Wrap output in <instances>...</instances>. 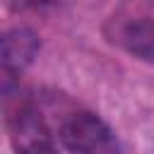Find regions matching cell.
Masks as SVG:
<instances>
[{
  "label": "cell",
  "instance_id": "6da1fadb",
  "mask_svg": "<svg viewBox=\"0 0 154 154\" xmlns=\"http://www.w3.org/2000/svg\"><path fill=\"white\" fill-rule=\"evenodd\" d=\"M5 128L14 154H58L55 137L46 118L24 96H7Z\"/></svg>",
  "mask_w": 154,
  "mask_h": 154
},
{
  "label": "cell",
  "instance_id": "7a4b0ae2",
  "mask_svg": "<svg viewBox=\"0 0 154 154\" xmlns=\"http://www.w3.org/2000/svg\"><path fill=\"white\" fill-rule=\"evenodd\" d=\"M60 142L72 154H118V142L106 120L96 113H72L60 125Z\"/></svg>",
  "mask_w": 154,
  "mask_h": 154
},
{
  "label": "cell",
  "instance_id": "3957f363",
  "mask_svg": "<svg viewBox=\"0 0 154 154\" xmlns=\"http://www.w3.org/2000/svg\"><path fill=\"white\" fill-rule=\"evenodd\" d=\"M38 53V36L29 26H14L5 31L0 46L2 60V87H10L14 75H19Z\"/></svg>",
  "mask_w": 154,
  "mask_h": 154
},
{
  "label": "cell",
  "instance_id": "277c9868",
  "mask_svg": "<svg viewBox=\"0 0 154 154\" xmlns=\"http://www.w3.org/2000/svg\"><path fill=\"white\" fill-rule=\"evenodd\" d=\"M108 36L113 43L125 48L130 55L154 63V17L116 19L113 31Z\"/></svg>",
  "mask_w": 154,
  "mask_h": 154
}]
</instances>
